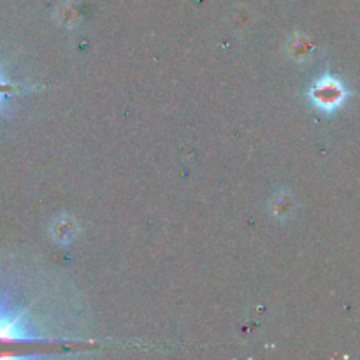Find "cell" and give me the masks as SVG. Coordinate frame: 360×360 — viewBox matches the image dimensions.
<instances>
[{
  "instance_id": "obj_1",
  "label": "cell",
  "mask_w": 360,
  "mask_h": 360,
  "mask_svg": "<svg viewBox=\"0 0 360 360\" xmlns=\"http://www.w3.org/2000/svg\"><path fill=\"white\" fill-rule=\"evenodd\" d=\"M0 341L4 343H46L25 311H18L0 292Z\"/></svg>"
},
{
  "instance_id": "obj_2",
  "label": "cell",
  "mask_w": 360,
  "mask_h": 360,
  "mask_svg": "<svg viewBox=\"0 0 360 360\" xmlns=\"http://www.w3.org/2000/svg\"><path fill=\"white\" fill-rule=\"evenodd\" d=\"M306 97L322 112H334L347 102L348 90L340 77L333 74H323L316 77L306 90Z\"/></svg>"
},
{
  "instance_id": "obj_3",
  "label": "cell",
  "mask_w": 360,
  "mask_h": 360,
  "mask_svg": "<svg viewBox=\"0 0 360 360\" xmlns=\"http://www.w3.org/2000/svg\"><path fill=\"white\" fill-rule=\"evenodd\" d=\"M76 234H77V225L72 218L63 217L53 224V229H51L53 239L62 243V245H67V243L72 241V239L76 238Z\"/></svg>"
},
{
  "instance_id": "obj_4",
  "label": "cell",
  "mask_w": 360,
  "mask_h": 360,
  "mask_svg": "<svg viewBox=\"0 0 360 360\" xmlns=\"http://www.w3.org/2000/svg\"><path fill=\"white\" fill-rule=\"evenodd\" d=\"M16 90H18V86H14L9 79H6V76H4L2 70H0V111L6 108L7 101H9V97Z\"/></svg>"
},
{
  "instance_id": "obj_5",
  "label": "cell",
  "mask_w": 360,
  "mask_h": 360,
  "mask_svg": "<svg viewBox=\"0 0 360 360\" xmlns=\"http://www.w3.org/2000/svg\"><path fill=\"white\" fill-rule=\"evenodd\" d=\"M276 200H278V204H280V207L273 206L274 217H278V218H287L288 214L292 213V210H294V206H292L290 195H287V193H285V199H283L285 202H281V195H276Z\"/></svg>"
}]
</instances>
